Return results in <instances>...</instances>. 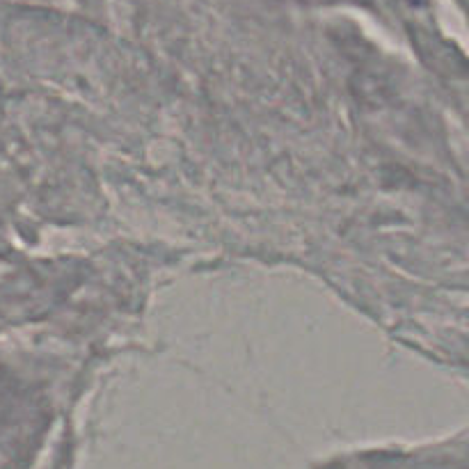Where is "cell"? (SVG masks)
<instances>
[{"mask_svg": "<svg viewBox=\"0 0 469 469\" xmlns=\"http://www.w3.org/2000/svg\"><path fill=\"white\" fill-rule=\"evenodd\" d=\"M412 3H419V0H412Z\"/></svg>", "mask_w": 469, "mask_h": 469, "instance_id": "6da1fadb", "label": "cell"}]
</instances>
